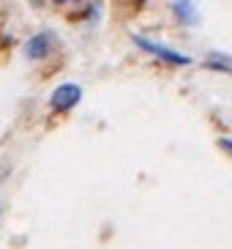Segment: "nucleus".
Instances as JSON below:
<instances>
[{"label":"nucleus","mask_w":232,"mask_h":249,"mask_svg":"<svg viewBox=\"0 0 232 249\" xmlns=\"http://www.w3.org/2000/svg\"><path fill=\"white\" fill-rule=\"evenodd\" d=\"M172 14L181 25H199V0H172Z\"/></svg>","instance_id":"nucleus-3"},{"label":"nucleus","mask_w":232,"mask_h":249,"mask_svg":"<svg viewBox=\"0 0 232 249\" xmlns=\"http://www.w3.org/2000/svg\"><path fill=\"white\" fill-rule=\"evenodd\" d=\"M58 6H63V3H80V0H55Z\"/></svg>","instance_id":"nucleus-6"},{"label":"nucleus","mask_w":232,"mask_h":249,"mask_svg":"<svg viewBox=\"0 0 232 249\" xmlns=\"http://www.w3.org/2000/svg\"><path fill=\"white\" fill-rule=\"evenodd\" d=\"M52 52V36L50 33H36L33 38L25 41V58L30 60H44Z\"/></svg>","instance_id":"nucleus-4"},{"label":"nucleus","mask_w":232,"mask_h":249,"mask_svg":"<svg viewBox=\"0 0 232 249\" xmlns=\"http://www.w3.org/2000/svg\"><path fill=\"white\" fill-rule=\"evenodd\" d=\"M218 145L224 148V151H230V154H232V140H230V137H224L221 142H218Z\"/></svg>","instance_id":"nucleus-5"},{"label":"nucleus","mask_w":232,"mask_h":249,"mask_svg":"<svg viewBox=\"0 0 232 249\" xmlns=\"http://www.w3.org/2000/svg\"><path fill=\"white\" fill-rule=\"evenodd\" d=\"M134 44H137L139 50L150 52L153 58H159V60H164V63H169V66H189V63H191V58H189V55H181V52H175L172 47L156 44V41H150V38L134 36Z\"/></svg>","instance_id":"nucleus-1"},{"label":"nucleus","mask_w":232,"mask_h":249,"mask_svg":"<svg viewBox=\"0 0 232 249\" xmlns=\"http://www.w3.org/2000/svg\"><path fill=\"white\" fill-rule=\"evenodd\" d=\"M82 99V88L80 85H74V82H66V85H58V88L52 90L50 96V107L55 112H68L74 104Z\"/></svg>","instance_id":"nucleus-2"}]
</instances>
